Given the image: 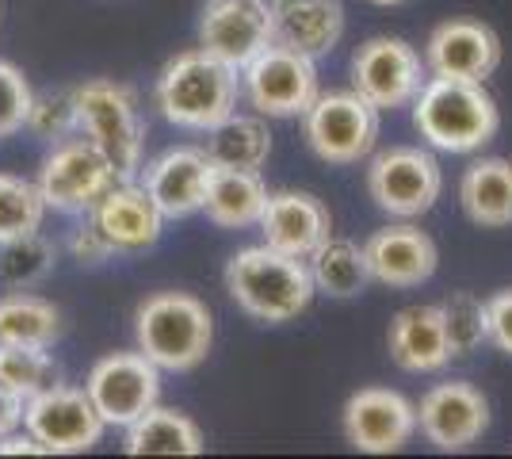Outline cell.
Wrapping results in <instances>:
<instances>
[{
  "label": "cell",
  "instance_id": "obj_5",
  "mask_svg": "<svg viewBox=\"0 0 512 459\" xmlns=\"http://www.w3.org/2000/svg\"><path fill=\"white\" fill-rule=\"evenodd\" d=\"M73 100H77L81 134L107 153L119 180H134L142 173V142H146V123L138 115L134 88L111 77H92L73 88Z\"/></svg>",
  "mask_w": 512,
  "mask_h": 459
},
{
  "label": "cell",
  "instance_id": "obj_9",
  "mask_svg": "<svg viewBox=\"0 0 512 459\" xmlns=\"http://www.w3.org/2000/svg\"><path fill=\"white\" fill-rule=\"evenodd\" d=\"M241 92L249 96V104L260 115H272V119L306 115L310 104L321 96L318 66H314V58H306L299 50L272 43L241 69Z\"/></svg>",
  "mask_w": 512,
  "mask_h": 459
},
{
  "label": "cell",
  "instance_id": "obj_13",
  "mask_svg": "<svg viewBox=\"0 0 512 459\" xmlns=\"http://www.w3.org/2000/svg\"><path fill=\"white\" fill-rule=\"evenodd\" d=\"M272 43V0H207L199 12V46L237 73Z\"/></svg>",
  "mask_w": 512,
  "mask_h": 459
},
{
  "label": "cell",
  "instance_id": "obj_39",
  "mask_svg": "<svg viewBox=\"0 0 512 459\" xmlns=\"http://www.w3.org/2000/svg\"><path fill=\"white\" fill-rule=\"evenodd\" d=\"M367 4H375V8H398V4H406V0H367Z\"/></svg>",
  "mask_w": 512,
  "mask_h": 459
},
{
  "label": "cell",
  "instance_id": "obj_34",
  "mask_svg": "<svg viewBox=\"0 0 512 459\" xmlns=\"http://www.w3.org/2000/svg\"><path fill=\"white\" fill-rule=\"evenodd\" d=\"M31 104H35V88L23 77V69L0 58V138H12L27 127Z\"/></svg>",
  "mask_w": 512,
  "mask_h": 459
},
{
  "label": "cell",
  "instance_id": "obj_8",
  "mask_svg": "<svg viewBox=\"0 0 512 459\" xmlns=\"http://www.w3.org/2000/svg\"><path fill=\"white\" fill-rule=\"evenodd\" d=\"M444 192L440 161L421 146H390L367 165V196L390 219H421Z\"/></svg>",
  "mask_w": 512,
  "mask_h": 459
},
{
  "label": "cell",
  "instance_id": "obj_27",
  "mask_svg": "<svg viewBox=\"0 0 512 459\" xmlns=\"http://www.w3.org/2000/svg\"><path fill=\"white\" fill-rule=\"evenodd\" d=\"M203 150L222 169H260L272 153V131L260 119V111L256 115H237L234 111L230 119H222L218 127L207 131Z\"/></svg>",
  "mask_w": 512,
  "mask_h": 459
},
{
  "label": "cell",
  "instance_id": "obj_20",
  "mask_svg": "<svg viewBox=\"0 0 512 459\" xmlns=\"http://www.w3.org/2000/svg\"><path fill=\"white\" fill-rule=\"evenodd\" d=\"M260 234L272 249L306 261L321 241L333 238V215L318 196L287 188L268 196V207L260 215Z\"/></svg>",
  "mask_w": 512,
  "mask_h": 459
},
{
  "label": "cell",
  "instance_id": "obj_15",
  "mask_svg": "<svg viewBox=\"0 0 512 459\" xmlns=\"http://www.w3.org/2000/svg\"><path fill=\"white\" fill-rule=\"evenodd\" d=\"M417 429L440 452H467L490 429V402L474 383H436L421 394Z\"/></svg>",
  "mask_w": 512,
  "mask_h": 459
},
{
  "label": "cell",
  "instance_id": "obj_6",
  "mask_svg": "<svg viewBox=\"0 0 512 459\" xmlns=\"http://www.w3.org/2000/svg\"><path fill=\"white\" fill-rule=\"evenodd\" d=\"M35 184L43 192L46 207H54L62 215H92L96 203L119 184V173L92 138L69 134L46 153Z\"/></svg>",
  "mask_w": 512,
  "mask_h": 459
},
{
  "label": "cell",
  "instance_id": "obj_7",
  "mask_svg": "<svg viewBox=\"0 0 512 459\" xmlns=\"http://www.w3.org/2000/svg\"><path fill=\"white\" fill-rule=\"evenodd\" d=\"M306 146L329 165H356L379 142V108L360 92H321L302 115Z\"/></svg>",
  "mask_w": 512,
  "mask_h": 459
},
{
  "label": "cell",
  "instance_id": "obj_23",
  "mask_svg": "<svg viewBox=\"0 0 512 459\" xmlns=\"http://www.w3.org/2000/svg\"><path fill=\"white\" fill-rule=\"evenodd\" d=\"M459 207L482 230L512 226V161L509 157H482L459 180Z\"/></svg>",
  "mask_w": 512,
  "mask_h": 459
},
{
  "label": "cell",
  "instance_id": "obj_26",
  "mask_svg": "<svg viewBox=\"0 0 512 459\" xmlns=\"http://www.w3.org/2000/svg\"><path fill=\"white\" fill-rule=\"evenodd\" d=\"M62 337V310L43 299L23 291L0 295V345H35L50 349Z\"/></svg>",
  "mask_w": 512,
  "mask_h": 459
},
{
  "label": "cell",
  "instance_id": "obj_11",
  "mask_svg": "<svg viewBox=\"0 0 512 459\" xmlns=\"http://www.w3.org/2000/svg\"><path fill=\"white\" fill-rule=\"evenodd\" d=\"M85 391L96 402V410H100L107 425L127 429L146 410L157 406V398H161V368L142 349L111 352V356L92 364Z\"/></svg>",
  "mask_w": 512,
  "mask_h": 459
},
{
  "label": "cell",
  "instance_id": "obj_36",
  "mask_svg": "<svg viewBox=\"0 0 512 459\" xmlns=\"http://www.w3.org/2000/svg\"><path fill=\"white\" fill-rule=\"evenodd\" d=\"M486 306H490V341L512 356V287L486 299Z\"/></svg>",
  "mask_w": 512,
  "mask_h": 459
},
{
  "label": "cell",
  "instance_id": "obj_37",
  "mask_svg": "<svg viewBox=\"0 0 512 459\" xmlns=\"http://www.w3.org/2000/svg\"><path fill=\"white\" fill-rule=\"evenodd\" d=\"M23 410H27V402H23L16 391H8V387L0 383V437H8V433H16V429H20Z\"/></svg>",
  "mask_w": 512,
  "mask_h": 459
},
{
  "label": "cell",
  "instance_id": "obj_18",
  "mask_svg": "<svg viewBox=\"0 0 512 459\" xmlns=\"http://www.w3.org/2000/svg\"><path fill=\"white\" fill-rule=\"evenodd\" d=\"M367 264H371V280L386 287H417L432 280L436 264H440V249L428 238L421 226L413 222H398V226H383L375 230L367 245Z\"/></svg>",
  "mask_w": 512,
  "mask_h": 459
},
{
  "label": "cell",
  "instance_id": "obj_21",
  "mask_svg": "<svg viewBox=\"0 0 512 459\" xmlns=\"http://www.w3.org/2000/svg\"><path fill=\"white\" fill-rule=\"evenodd\" d=\"M96 226L104 230V238L115 245V253H146L161 241L165 230V215L161 207L153 203V196L134 184V180H119L111 192H107L96 211H92Z\"/></svg>",
  "mask_w": 512,
  "mask_h": 459
},
{
  "label": "cell",
  "instance_id": "obj_33",
  "mask_svg": "<svg viewBox=\"0 0 512 459\" xmlns=\"http://www.w3.org/2000/svg\"><path fill=\"white\" fill-rule=\"evenodd\" d=\"M27 131L46 138V142H62L69 134H81L73 88H65V92H35V104H31V115H27Z\"/></svg>",
  "mask_w": 512,
  "mask_h": 459
},
{
  "label": "cell",
  "instance_id": "obj_14",
  "mask_svg": "<svg viewBox=\"0 0 512 459\" xmlns=\"http://www.w3.org/2000/svg\"><path fill=\"white\" fill-rule=\"evenodd\" d=\"M417 433V406L390 387H360L344 402V437L371 456L402 452Z\"/></svg>",
  "mask_w": 512,
  "mask_h": 459
},
{
  "label": "cell",
  "instance_id": "obj_4",
  "mask_svg": "<svg viewBox=\"0 0 512 459\" xmlns=\"http://www.w3.org/2000/svg\"><path fill=\"white\" fill-rule=\"evenodd\" d=\"M134 337L161 372H192L214 345V318L188 291H157L138 306Z\"/></svg>",
  "mask_w": 512,
  "mask_h": 459
},
{
  "label": "cell",
  "instance_id": "obj_1",
  "mask_svg": "<svg viewBox=\"0 0 512 459\" xmlns=\"http://www.w3.org/2000/svg\"><path fill=\"white\" fill-rule=\"evenodd\" d=\"M237 96H241V73L218 62L203 46L169 58L157 77V88H153L157 111L172 127L203 134L234 115Z\"/></svg>",
  "mask_w": 512,
  "mask_h": 459
},
{
  "label": "cell",
  "instance_id": "obj_19",
  "mask_svg": "<svg viewBox=\"0 0 512 459\" xmlns=\"http://www.w3.org/2000/svg\"><path fill=\"white\" fill-rule=\"evenodd\" d=\"M386 345H390V360L409 375L444 372L455 360L444 306L432 303L398 310L394 322H390V333H386Z\"/></svg>",
  "mask_w": 512,
  "mask_h": 459
},
{
  "label": "cell",
  "instance_id": "obj_28",
  "mask_svg": "<svg viewBox=\"0 0 512 459\" xmlns=\"http://www.w3.org/2000/svg\"><path fill=\"white\" fill-rule=\"evenodd\" d=\"M314 287L329 299H356L363 287L371 284V264L363 245L348 238H329L306 257Z\"/></svg>",
  "mask_w": 512,
  "mask_h": 459
},
{
  "label": "cell",
  "instance_id": "obj_25",
  "mask_svg": "<svg viewBox=\"0 0 512 459\" xmlns=\"http://www.w3.org/2000/svg\"><path fill=\"white\" fill-rule=\"evenodd\" d=\"M127 456H199L203 452V433L188 414L153 406L127 425Z\"/></svg>",
  "mask_w": 512,
  "mask_h": 459
},
{
  "label": "cell",
  "instance_id": "obj_31",
  "mask_svg": "<svg viewBox=\"0 0 512 459\" xmlns=\"http://www.w3.org/2000/svg\"><path fill=\"white\" fill-rule=\"evenodd\" d=\"M54 245L39 234H27V238L4 241L0 245V284L20 291V287L43 284L46 276L54 272Z\"/></svg>",
  "mask_w": 512,
  "mask_h": 459
},
{
  "label": "cell",
  "instance_id": "obj_32",
  "mask_svg": "<svg viewBox=\"0 0 512 459\" xmlns=\"http://www.w3.org/2000/svg\"><path fill=\"white\" fill-rule=\"evenodd\" d=\"M440 306H444V322H448L455 356H470L478 345L490 341V306H486V299H478L470 291H451Z\"/></svg>",
  "mask_w": 512,
  "mask_h": 459
},
{
  "label": "cell",
  "instance_id": "obj_2",
  "mask_svg": "<svg viewBox=\"0 0 512 459\" xmlns=\"http://www.w3.org/2000/svg\"><path fill=\"white\" fill-rule=\"evenodd\" d=\"M226 291L249 318L256 322H291L310 306L318 295L310 264L291 253H279L268 241L264 245H249L230 257L226 264Z\"/></svg>",
  "mask_w": 512,
  "mask_h": 459
},
{
  "label": "cell",
  "instance_id": "obj_17",
  "mask_svg": "<svg viewBox=\"0 0 512 459\" xmlns=\"http://www.w3.org/2000/svg\"><path fill=\"white\" fill-rule=\"evenodd\" d=\"M211 176L214 161L203 146H176L153 157L142 169V188L153 196L165 219H188L195 211H203Z\"/></svg>",
  "mask_w": 512,
  "mask_h": 459
},
{
  "label": "cell",
  "instance_id": "obj_35",
  "mask_svg": "<svg viewBox=\"0 0 512 459\" xmlns=\"http://www.w3.org/2000/svg\"><path fill=\"white\" fill-rule=\"evenodd\" d=\"M69 253H73V261L96 268V264H104V261L115 257V245L104 238V230L96 226V219H88L81 230H73V238H69Z\"/></svg>",
  "mask_w": 512,
  "mask_h": 459
},
{
  "label": "cell",
  "instance_id": "obj_24",
  "mask_svg": "<svg viewBox=\"0 0 512 459\" xmlns=\"http://www.w3.org/2000/svg\"><path fill=\"white\" fill-rule=\"evenodd\" d=\"M268 184L260 169H222L214 165L211 188H207V203L203 215L222 226V230H245V226H260V215L268 207Z\"/></svg>",
  "mask_w": 512,
  "mask_h": 459
},
{
  "label": "cell",
  "instance_id": "obj_10",
  "mask_svg": "<svg viewBox=\"0 0 512 459\" xmlns=\"http://www.w3.org/2000/svg\"><path fill=\"white\" fill-rule=\"evenodd\" d=\"M428 81L425 58L406 39H367L352 58V88L379 111L409 108Z\"/></svg>",
  "mask_w": 512,
  "mask_h": 459
},
{
  "label": "cell",
  "instance_id": "obj_3",
  "mask_svg": "<svg viewBox=\"0 0 512 459\" xmlns=\"http://www.w3.org/2000/svg\"><path fill=\"white\" fill-rule=\"evenodd\" d=\"M413 127L436 150L474 153L497 138L501 111L486 92V81L428 77L421 96L413 100Z\"/></svg>",
  "mask_w": 512,
  "mask_h": 459
},
{
  "label": "cell",
  "instance_id": "obj_22",
  "mask_svg": "<svg viewBox=\"0 0 512 459\" xmlns=\"http://www.w3.org/2000/svg\"><path fill=\"white\" fill-rule=\"evenodd\" d=\"M276 43L306 58H325L344 35L341 0H272Z\"/></svg>",
  "mask_w": 512,
  "mask_h": 459
},
{
  "label": "cell",
  "instance_id": "obj_30",
  "mask_svg": "<svg viewBox=\"0 0 512 459\" xmlns=\"http://www.w3.org/2000/svg\"><path fill=\"white\" fill-rule=\"evenodd\" d=\"M46 219V199L39 184L23 180V176L0 173V245L4 241L39 234Z\"/></svg>",
  "mask_w": 512,
  "mask_h": 459
},
{
  "label": "cell",
  "instance_id": "obj_29",
  "mask_svg": "<svg viewBox=\"0 0 512 459\" xmlns=\"http://www.w3.org/2000/svg\"><path fill=\"white\" fill-rule=\"evenodd\" d=\"M0 383L27 402L35 394L58 387L62 383V368L54 364V356L46 349H35V345H0Z\"/></svg>",
  "mask_w": 512,
  "mask_h": 459
},
{
  "label": "cell",
  "instance_id": "obj_12",
  "mask_svg": "<svg viewBox=\"0 0 512 459\" xmlns=\"http://www.w3.org/2000/svg\"><path fill=\"white\" fill-rule=\"evenodd\" d=\"M23 429L39 440L50 456H77V452H88L100 444L107 421L100 417L88 391L58 383L50 391L27 398Z\"/></svg>",
  "mask_w": 512,
  "mask_h": 459
},
{
  "label": "cell",
  "instance_id": "obj_38",
  "mask_svg": "<svg viewBox=\"0 0 512 459\" xmlns=\"http://www.w3.org/2000/svg\"><path fill=\"white\" fill-rule=\"evenodd\" d=\"M0 456H50L39 440L31 437L27 429H16V433H8V437H0Z\"/></svg>",
  "mask_w": 512,
  "mask_h": 459
},
{
  "label": "cell",
  "instance_id": "obj_16",
  "mask_svg": "<svg viewBox=\"0 0 512 459\" xmlns=\"http://www.w3.org/2000/svg\"><path fill=\"white\" fill-rule=\"evenodd\" d=\"M425 66L432 77L486 81L501 66V39L482 20H448L428 35Z\"/></svg>",
  "mask_w": 512,
  "mask_h": 459
}]
</instances>
